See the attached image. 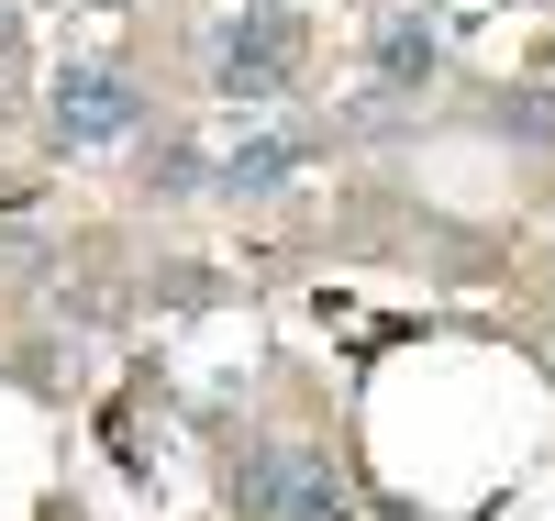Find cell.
Masks as SVG:
<instances>
[{
	"label": "cell",
	"instance_id": "obj_2",
	"mask_svg": "<svg viewBox=\"0 0 555 521\" xmlns=\"http://www.w3.org/2000/svg\"><path fill=\"white\" fill-rule=\"evenodd\" d=\"M234 499H245V521H345L334 466H322L311 444H289V433H267V444L234 466Z\"/></svg>",
	"mask_w": 555,
	"mask_h": 521
},
{
	"label": "cell",
	"instance_id": "obj_4",
	"mask_svg": "<svg viewBox=\"0 0 555 521\" xmlns=\"http://www.w3.org/2000/svg\"><path fill=\"white\" fill-rule=\"evenodd\" d=\"M311 156H322L311 122H267V133H245V145L211 167V188H222V200H278V188H289Z\"/></svg>",
	"mask_w": 555,
	"mask_h": 521
},
{
	"label": "cell",
	"instance_id": "obj_6",
	"mask_svg": "<svg viewBox=\"0 0 555 521\" xmlns=\"http://www.w3.org/2000/svg\"><path fill=\"white\" fill-rule=\"evenodd\" d=\"M133 188H145V200H201V188H211V156L190 145V133H156L145 167H133Z\"/></svg>",
	"mask_w": 555,
	"mask_h": 521
},
{
	"label": "cell",
	"instance_id": "obj_3",
	"mask_svg": "<svg viewBox=\"0 0 555 521\" xmlns=\"http://www.w3.org/2000/svg\"><path fill=\"white\" fill-rule=\"evenodd\" d=\"M56 145H122L133 122H145V89L133 78H112V67H78V78H56Z\"/></svg>",
	"mask_w": 555,
	"mask_h": 521
},
{
	"label": "cell",
	"instance_id": "obj_5",
	"mask_svg": "<svg viewBox=\"0 0 555 521\" xmlns=\"http://www.w3.org/2000/svg\"><path fill=\"white\" fill-rule=\"evenodd\" d=\"M366 67H378V89H423V78L444 67L434 12H389V23H378V44H366Z\"/></svg>",
	"mask_w": 555,
	"mask_h": 521
},
{
	"label": "cell",
	"instance_id": "obj_1",
	"mask_svg": "<svg viewBox=\"0 0 555 521\" xmlns=\"http://www.w3.org/2000/svg\"><path fill=\"white\" fill-rule=\"evenodd\" d=\"M211 89H222L234 112L289 101V89H300V23L278 12V0H256V12H245L234 34H222V44H211Z\"/></svg>",
	"mask_w": 555,
	"mask_h": 521
}]
</instances>
